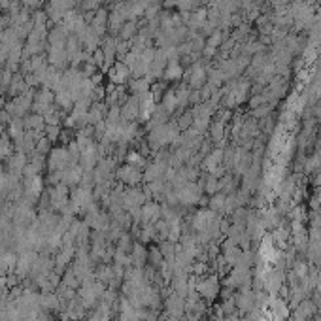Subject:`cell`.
<instances>
[{
  "label": "cell",
  "instance_id": "cell-1",
  "mask_svg": "<svg viewBox=\"0 0 321 321\" xmlns=\"http://www.w3.org/2000/svg\"><path fill=\"white\" fill-rule=\"evenodd\" d=\"M176 136H178V127H176V123L155 125L153 131L149 133V144H151L153 147L167 146V144L176 142Z\"/></svg>",
  "mask_w": 321,
  "mask_h": 321
},
{
  "label": "cell",
  "instance_id": "cell-2",
  "mask_svg": "<svg viewBox=\"0 0 321 321\" xmlns=\"http://www.w3.org/2000/svg\"><path fill=\"white\" fill-rule=\"evenodd\" d=\"M78 163H74L72 155L68 153V147H55L47 155V167L49 172H62L68 167H74Z\"/></svg>",
  "mask_w": 321,
  "mask_h": 321
},
{
  "label": "cell",
  "instance_id": "cell-3",
  "mask_svg": "<svg viewBox=\"0 0 321 321\" xmlns=\"http://www.w3.org/2000/svg\"><path fill=\"white\" fill-rule=\"evenodd\" d=\"M70 206H74L76 210H85V208L93 206V193L91 187H78L76 191H72L70 195Z\"/></svg>",
  "mask_w": 321,
  "mask_h": 321
},
{
  "label": "cell",
  "instance_id": "cell-4",
  "mask_svg": "<svg viewBox=\"0 0 321 321\" xmlns=\"http://www.w3.org/2000/svg\"><path fill=\"white\" fill-rule=\"evenodd\" d=\"M108 76H110V81L114 85H123L133 78V72L123 60H117V62H114V67L108 70Z\"/></svg>",
  "mask_w": 321,
  "mask_h": 321
},
{
  "label": "cell",
  "instance_id": "cell-5",
  "mask_svg": "<svg viewBox=\"0 0 321 321\" xmlns=\"http://www.w3.org/2000/svg\"><path fill=\"white\" fill-rule=\"evenodd\" d=\"M47 62H49V67H55V68H59V70L65 68L68 62H70L67 55V49L59 46H47Z\"/></svg>",
  "mask_w": 321,
  "mask_h": 321
},
{
  "label": "cell",
  "instance_id": "cell-6",
  "mask_svg": "<svg viewBox=\"0 0 321 321\" xmlns=\"http://www.w3.org/2000/svg\"><path fill=\"white\" fill-rule=\"evenodd\" d=\"M138 115H140V104H138V97L134 94L121 104V117L123 121H134Z\"/></svg>",
  "mask_w": 321,
  "mask_h": 321
},
{
  "label": "cell",
  "instance_id": "cell-7",
  "mask_svg": "<svg viewBox=\"0 0 321 321\" xmlns=\"http://www.w3.org/2000/svg\"><path fill=\"white\" fill-rule=\"evenodd\" d=\"M27 165H28L27 153H23V151H17V153L8 157V172H10V174L23 176V170H25Z\"/></svg>",
  "mask_w": 321,
  "mask_h": 321
},
{
  "label": "cell",
  "instance_id": "cell-8",
  "mask_svg": "<svg viewBox=\"0 0 321 321\" xmlns=\"http://www.w3.org/2000/svg\"><path fill=\"white\" fill-rule=\"evenodd\" d=\"M81 178H83V168L80 165H74V167H68L67 170H62V181L67 187L70 185H78L81 183Z\"/></svg>",
  "mask_w": 321,
  "mask_h": 321
},
{
  "label": "cell",
  "instance_id": "cell-9",
  "mask_svg": "<svg viewBox=\"0 0 321 321\" xmlns=\"http://www.w3.org/2000/svg\"><path fill=\"white\" fill-rule=\"evenodd\" d=\"M117 178H119L123 183H138V181L142 180V174L140 170L136 167H131V165H125V167H121L119 170H117Z\"/></svg>",
  "mask_w": 321,
  "mask_h": 321
},
{
  "label": "cell",
  "instance_id": "cell-10",
  "mask_svg": "<svg viewBox=\"0 0 321 321\" xmlns=\"http://www.w3.org/2000/svg\"><path fill=\"white\" fill-rule=\"evenodd\" d=\"M42 193V178L40 176H34L25 180V195L28 197V201H33L36 197H40Z\"/></svg>",
  "mask_w": 321,
  "mask_h": 321
},
{
  "label": "cell",
  "instance_id": "cell-11",
  "mask_svg": "<svg viewBox=\"0 0 321 321\" xmlns=\"http://www.w3.org/2000/svg\"><path fill=\"white\" fill-rule=\"evenodd\" d=\"M204 78H206V70H204L201 65H195V67L189 68L187 80H189V83H191V87H201Z\"/></svg>",
  "mask_w": 321,
  "mask_h": 321
},
{
  "label": "cell",
  "instance_id": "cell-12",
  "mask_svg": "<svg viewBox=\"0 0 321 321\" xmlns=\"http://www.w3.org/2000/svg\"><path fill=\"white\" fill-rule=\"evenodd\" d=\"M55 104L62 110H72L74 108V99L68 89H59L55 91Z\"/></svg>",
  "mask_w": 321,
  "mask_h": 321
},
{
  "label": "cell",
  "instance_id": "cell-13",
  "mask_svg": "<svg viewBox=\"0 0 321 321\" xmlns=\"http://www.w3.org/2000/svg\"><path fill=\"white\" fill-rule=\"evenodd\" d=\"M27 81H25V78L21 76V74H15L14 80H12V83H10V89H8V93L12 94V97H19V94L27 93Z\"/></svg>",
  "mask_w": 321,
  "mask_h": 321
},
{
  "label": "cell",
  "instance_id": "cell-14",
  "mask_svg": "<svg viewBox=\"0 0 321 321\" xmlns=\"http://www.w3.org/2000/svg\"><path fill=\"white\" fill-rule=\"evenodd\" d=\"M149 81H151V78H147V76H144V78H131L129 89L134 94H142L146 93V91H149Z\"/></svg>",
  "mask_w": 321,
  "mask_h": 321
},
{
  "label": "cell",
  "instance_id": "cell-15",
  "mask_svg": "<svg viewBox=\"0 0 321 321\" xmlns=\"http://www.w3.org/2000/svg\"><path fill=\"white\" fill-rule=\"evenodd\" d=\"M163 76H165V80L174 81L183 76V68H181V65L178 62V60H168V65H167V68H165V74H163Z\"/></svg>",
  "mask_w": 321,
  "mask_h": 321
},
{
  "label": "cell",
  "instance_id": "cell-16",
  "mask_svg": "<svg viewBox=\"0 0 321 321\" xmlns=\"http://www.w3.org/2000/svg\"><path fill=\"white\" fill-rule=\"evenodd\" d=\"M136 30H138V25H136V21H125L123 23V27L119 30V38L125 42H133L134 36H136Z\"/></svg>",
  "mask_w": 321,
  "mask_h": 321
},
{
  "label": "cell",
  "instance_id": "cell-17",
  "mask_svg": "<svg viewBox=\"0 0 321 321\" xmlns=\"http://www.w3.org/2000/svg\"><path fill=\"white\" fill-rule=\"evenodd\" d=\"M160 106L165 108L168 114H174L176 108L180 106V104H178V97H176V91H168V93L163 97V101H160Z\"/></svg>",
  "mask_w": 321,
  "mask_h": 321
},
{
  "label": "cell",
  "instance_id": "cell-18",
  "mask_svg": "<svg viewBox=\"0 0 321 321\" xmlns=\"http://www.w3.org/2000/svg\"><path fill=\"white\" fill-rule=\"evenodd\" d=\"M163 174H165V167L160 165V160H159V163H155V165H149V167H147V170H146V180L155 181V180H159Z\"/></svg>",
  "mask_w": 321,
  "mask_h": 321
},
{
  "label": "cell",
  "instance_id": "cell-19",
  "mask_svg": "<svg viewBox=\"0 0 321 321\" xmlns=\"http://www.w3.org/2000/svg\"><path fill=\"white\" fill-rule=\"evenodd\" d=\"M178 199H181L183 202H191L197 199V189L191 187V185H183V187L178 191Z\"/></svg>",
  "mask_w": 321,
  "mask_h": 321
},
{
  "label": "cell",
  "instance_id": "cell-20",
  "mask_svg": "<svg viewBox=\"0 0 321 321\" xmlns=\"http://www.w3.org/2000/svg\"><path fill=\"white\" fill-rule=\"evenodd\" d=\"M10 149H12V146H10V140H8L6 136H2V138H0V160L6 159V157H10Z\"/></svg>",
  "mask_w": 321,
  "mask_h": 321
},
{
  "label": "cell",
  "instance_id": "cell-21",
  "mask_svg": "<svg viewBox=\"0 0 321 321\" xmlns=\"http://www.w3.org/2000/svg\"><path fill=\"white\" fill-rule=\"evenodd\" d=\"M127 159H129V165H131V167L138 168L140 165H144V157H142L140 153H134V151H133V153H129Z\"/></svg>",
  "mask_w": 321,
  "mask_h": 321
},
{
  "label": "cell",
  "instance_id": "cell-22",
  "mask_svg": "<svg viewBox=\"0 0 321 321\" xmlns=\"http://www.w3.org/2000/svg\"><path fill=\"white\" fill-rule=\"evenodd\" d=\"M25 8H38L42 4V0H21Z\"/></svg>",
  "mask_w": 321,
  "mask_h": 321
},
{
  "label": "cell",
  "instance_id": "cell-23",
  "mask_svg": "<svg viewBox=\"0 0 321 321\" xmlns=\"http://www.w3.org/2000/svg\"><path fill=\"white\" fill-rule=\"evenodd\" d=\"M147 4H160V0H146Z\"/></svg>",
  "mask_w": 321,
  "mask_h": 321
},
{
  "label": "cell",
  "instance_id": "cell-24",
  "mask_svg": "<svg viewBox=\"0 0 321 321\" xmlns=\"http://www.w3.org/2000/svg\"><path fill=\"white\" fill-rule=\"evenodd\" d=\"M2 34H4V33H0V44H2Z\"/></svg>",
  "mask_w": 321,
  "mask_h": 321
}]
</instances>
